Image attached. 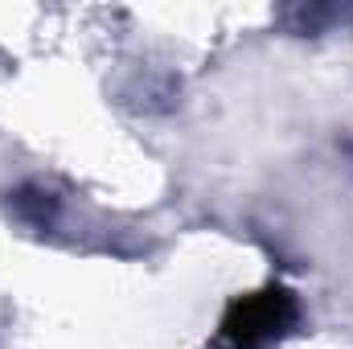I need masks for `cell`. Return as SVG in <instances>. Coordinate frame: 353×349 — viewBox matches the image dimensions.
Wrapping results in <instances>:
<instances>
[{
	"label": "cell",
	"instance_id": "1",
	"mask_svg": "<svg viewBox=\"0 0 353 349\" xmlns=\"http://www.w3.org/2000/svg\"><path fill=\"white\" fill-rule=\"evenodd\" d=\"M292 325H296V300L283 288H263V292L234 300L222 329L234 341V349H263L279 341Z\"/></svg>",
	"mask_w": 353,
	"mask_h": 349
}]
</instances>
